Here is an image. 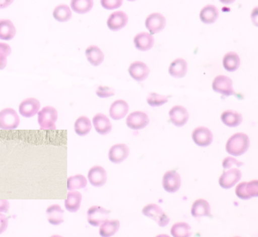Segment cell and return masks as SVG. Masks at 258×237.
<instances>
[{
	"instance_id": "obj_1",
	"label": "cell",
	"mask_w": 258,
	"mask_h": 237,
	"mask_svg": "<svg viewBox=\"0 0 258 237\" xmlns=\"http://www.w3.org/2000/svg\"><path fill=\"white\" fill-rule=\"evenodd\" d=\"M249 137L246 133H235L226 143V151L231 156H241L249 148Z\"/></svg>"
},
{
	"instance_id": "obj_2",
	"label": "cell",
	"mask_w": 258,
	"mask_h": 237,
	"mask_svg": "<svg viewBox=\"0 0 258 237\" xmlns=\"http://www.w3.org/2000/svg\"><path fill=\"white\" fill-rule=\"evenodd\" d=\"M57 111L53 107H45L38 112V123L41 130L56 129Z\"/></svg>"
},
{
	"instance_id": "obj_3",
	"label": "cell",
	"mask_w": 258,
	"mask_h": 237,
	"mask_svg": "<svg viewBox=\"0 0 258 237\" xmlns=\"http://www.w3.org/2000/svg\"><path fill=\"white\" fill-rule=\"evenodd\" d=\"M142 213L145 215V217L153 219L157 223L158 225H160L161 227L169 225V217L157 204H148L145 206L142 210Z\"/></svg>"
},
{
	"instance_id": "obj_4",
	"label": "cell",
	"mask_w": 258,
	"mask_h": 237,
	"mask_svg": "<svg viewBox=\"0 0 258 237\" xmlns=\"http://www.w3.org/2000/svg\"><path fill=\"white\" fill-rule=\"evenodd\" d=\"M20 124V117L15 109H3L0 111V129L13 130L18 127Z\"/></svg>"
},
{
	"instance_id": "obj_5",
	"label": "cell",
	"mask_w": 258,
	"mask_h": 237,
	"mask_svg": "<svg viewBox=\"0 0 258 237\" xmlns=\"http://www.w3.org/2000/svg\"><path fill=\"white\" fill-rule=\"evenodd\" d=\"M236 195L241 200H250L258 196V181L243 182L236 187Z\"/></svg>"
},
{
	"instance_id": "obj_6",
	"label": "cell",
	"mask_w": 258,
	"mask_h": 237,
	"mask_svg": "<svg viewBox=\"0 0 258 237\" xmlns=\"http://www.w3.org/2000/svg\"><path fill=\"white\" fill-rule=\"evenodd\" d=\"M110 211L100 206H93L87 211V220L93 226H99L103 222L108 220Z\"/></svg>"
},
{
	"instance_id": "obj_7",
	"label": "cell",
	"mask_w": 258,
	"mask_h": 237,
	"mask_svg": "<svg viewBox=\"0 0 258 237\" xmlns=\"http://www.w3.org/2000/svg\"><path fill=\"white\" fill-rule=\"evenodd\" d=\"M213 90L215 93L222 94L224 96H232L235 95L232 81L230 77L226 75H218L214 78L213 82Z\"/></svg>"
},
{
	"instance_id": "obj_8",
	"label": "cell",
	"mask_w": 258,
	"mask_h": 237,
	"mask_svg": "<svg viewBox=\"0 0 258 237\" xmlns=\"http://www.w3.org/2000/svg\"><path fill=\"white\" fill-rule=\"evenodd\" d=\"M166 26L165 16L160 13H153L147 16L145 27L151 34H156L163 31Z\"/></svg>"
},
{
	"instance_id": "obj_9",
	"label": "cell",
	"mask_w": 258,
	"mask_h": 237,
	"mask_svg": "<svg viewBox=\"0 0 258 237\" xmlns=\"http://www.w3.org/2000/svg\"><path fill=\"white\" fill-rule=\"evenodd\" d=\"M241 171L238 169H229L224 171L219 178V185L223 189H230L237 185L241 179Z\"/></svg>"
},
{
	"instance_id": "obj_10",
	"label": "cell",
	"mask_w": 258,
	"mask_h": 237,
	"mask_svg": "<svg viewBox=\"0 0 258 237\" xmlns=\"http://www.w3.org/2000/svg\"><path fill=\"white\" fill-rule=\"evenodd\" d=\"M162 186L166 192L174 193L177 192L181 186V178L176 171H168L162 178Z\"/></svg>"
},
{
	"instance_id": "obj_11",
	"label": "cell",
	"mask_w": 258,
	"mask_h": 237,
	"mask_svg": "<svg viewBox=\"0 0 258 237\" xmlns=\"http://www.w3.org/2000/svg\"><path fill=\"white\" fill-rule=\"evenodd\" d=\"M128 23V16L123 11H116L110 14L108 20L107 26L112 32H118L125 28Z\"/></svg>"
},
{
	"instance_id": "obj_12",
	"label": "cell",
	"mask_w": 258,
	"mask_h": 237,
	"mask_svg": "<svg viewBox=\"0 0 258 237\" xmlns=\"http://www.w3.org/2000/svg\"><path fill=\"white\" fill-rule=\"evenodd\" d=\"M150 119L145 113L136 111L131 113L126 118V125L129 128L137 131L145 128L149 125Z\"/></svg>"
},
{
	"instance_id": "obj_13",
	"label": "cell",
	"mask_w": 258,
	"mask_h": 237,
	"mask_svg": "<svg viewBox=\"0 0 258 237\" xmlns=\"http://www.w3.org/2000/svg\"><path fill=\"white\" fill-rule=\"evenodd\" d=\"M192 139L194 142L200 147H207L209 146L214 140L213 133L209 129L201 126L194 130L192 133Z\"/></svg>"
},
{
	"instance_id": "obj_14",
	"label": "cell",
	"mask_w": 258,
	"mask_h": 237,
	"mask_svg": "<svg viewBox=\"0 0 258 237\" xmlns=\"http://www.w3.org/2000/svg\"><path fill=\"white\" fill-rule=\"evenodd\" d=\"M169 120L174 125L180 127L187 123L189 118V114L184 107L175 106L169 110Z\"/></svg>"
},
{
	"instance_id": "obj_15",
	"label": "cell",
	"mask_w": 258,
	"mask_h": 237,
	"mask_svg": "<svg viewBox=\"0 0 258 237\" xmlns=\"http://www.w3.org/2000/svg\"><path fill=\"white\" fill-rule=\"evenodd\" d=\"M129 75L137 82H143L149 76L150 69L147 64L141 61H137L130 64L128 68Z\"/></svg>"
},
{
	"instance_id": "obj_16",
	"label": "cell",
	"mask_w": 258,
	"mask_h": 237,
	"mask_svg": "<svg viewBox=\"0 0 258 237\" xmlns=\"http://www.w3.org/2000/svg\"><path fill=\"white\" fill-rule=\"evenodd\" d=\"M40 101L34 98H28L19 105V113L24 117H32L40 111Z\"/></svg>"
},
{
	"instance_id": "obj_17",
	"label": "cell",
	"mask_w": 258,
	"mask_h": 237,
	"mask_svg": "<svg viewBox=\"0 0 258 237\" xmlns=\"http://www.w3.org/2000/svg\"><path fill=\"white\" fill-rule=\"evenodd\" d=\"M107 172L102 167L95 166L89 170L88 180L94 187H101L107 182Z\"/></svg>"
},
{
	"instance_id": "obj_18",
	"label": "cell",
	"mask_w": 258,
	"mask_h": 237,
	"mask_svg": "<svg viewBox=\"0 0 258 237\" xmlns=\"http://www.w3.org/2000/svg\"><path fill=\"white\" fill-rule=\"evenodd\" d=\"M129 148L125 144L118 143L113 145L109 149V159L114 164H120L121 162L125 161L129 156Z\"/></svg>"
},
{
	"instance_id": "obj_19",
	"label": "cell",
	"mask_w": 258,
	"mask_h": 237,
	"mask_svg": "<svg viewBox=\"0 0 258 237\" xmlns=\"http://www.w3.org/2000/svg\"><path fill=\"white\" fill-rule=\"evenodd\" d=\"M134 45L140 51H148L154 45L153 34L149 32H140L134 38Z\"/></svg>"
},
{
	"instance_id": "obj_20",
	"label": "cell",
	"mask_w": 258,
	"mask_h": 237,
	"mask_svg": "<svg viewBox=\"0 0 258 237\" xmlns=\"http://www.w3.org/2000/svg\"><path fill=\"white\" fill-rule=\"evenodd\" d=\"M93 126L97 133L101 135H106L111 132L112 125L108 117L104 114H97L93 119Z\"/></svg>"
},
{
	"instance_id": "obj_21",
	"label": "cell",
	"mask_w": 258,
	"mask_h": 237,
	"mask_svg": "<svg viewBox=\"0 0 258 237\" xmlns=\"http://www.w3.org/2000/svg\"><path fill=\"white\" fill-rule=\"evenodd\" d=\"M129 106L125 101L117 100L114 101L109 108V116L114 120H120L127 115Z\"/></svg>"
},
{
	"instance_id": "obj_22",
	"label": "cell",
	"mask_w": 258,
	"mask_h": 237,
	"mask_svg": "<svg viewBox=\"0 0 258 237\" xmlns=\"http://www.w3.org/2000/svg\"><path fill=\"white\" fill-rule=\"evenodd\" d=\"M191 215L194 217H212L209 202L206 200H203V199L197 200L194 202L192 208H191Z\"/></svg>"
},
{
	"instance_id": "obj_23",
	"label": "cell",
	"mask_w": 258,
	"mask_h": 237,
	"mask_svg": "<svg viewBox=\"0 0 258 237\" xmlns=\"http://www.w3.org/2000/svg\"><path fill=\"white\" fill-rule=\"evenodd\" d=\"M46 213L48 223L51 225H58L64 222V210L57 204L49 206Z\"/></svg>"
},
{
	"instance_id": "obj_24",
	"label": "cell",
	"mask_w": 258,
	"mask_h": 237,
	"mask_svg": "<svg viewBox=\"0 0 258 237\" xmlns=\"http://www.w3.org/2000/svg\"><path fill=\"white\" fill-rule=\"evenodd\" d=\"M219 17V10L214 5H207L205 8H203L199 18L202 23L206 24H214L217 21Z\"/></svg>"
},
{
	"instance_id": "obj_25",
	"label": "cell",
	"mask_w": 258,
	"mask_h": 237,
	"mask_svg": "<svg viewBox=\"0 0 258 237\" xmlns=\"http://www.w3.org/2000/svg\"><path fill=\"white\" fill-rule=\"evenodd\" d=\"M187 72V63L183 58H177L169 65V73L174 78H183Z\"/></svg>"
},
{
	"instance_id": "obj_26",
	"label": "cell",
	"mask_w": 258,
	"mask_h": 237,
	"mask_svg": "<svg viewBox=\"0 0 258 237\" xmlns=\"http://www.w3.org/2000/svg\"><path fill=\"white\" fill-rule=\"evenodd\" d=\"M85 56L89 63L93 66H98L104 61V54L101 51V48L93 45L86 48Z\"/></svg>"
},
{
	"instance_id": "obj_27",
	"label": "cell",
	"mask_w": 258,
	"mask_h": 237,
	"mask_svg": "<svg viewBox=\"0 0 258 237\" xmlns=\"http://www.w3.org/2000/svg\"><path fill=\"white\" fill-rule=\"evenodd\" d=\"M16 28L9 19H0V40H11L16 37Z\"/></svg>"
},
{
	"instance_id": "obj_28",
	"label": "cell",
	"mask_w": 258,
	"mask_h": 237,
	"mask_svg": "<svg viewBox=\"0 0 258 237\" xmlns=\"http://www.w3.org/2000/svg\"><path fill=\"white\" fill-rule=\"evenodd\" d=\"M82 202V194L78 192L70 191L64 201V208L69 212H77L79 210Z\"/></svg>"
},
{
	"instance_id": "obj_29",
	"label": "cell",
	"mask_w": 258,
	"mask_h": 237,
	"mask_svg": "<svg viewBox=\"0 0 258 237\" xmlns=\"http://www.w3.org/2000/svg\"><path fill=\"white\" fill-rule=\"evenodd\" d=\"M221 120L224 125L229 127H237L240 125L243 121L241 114L233 111V110H226L221 116Z\"/></svg>"
},
{
	"instance_id": "obj_30",
	"label": "cell",
	"mask_w": 258,
	"mask_h": 237,
	"mask_svg": "<svg viewBox=\"0 0 258 237\" xmlns=\"http://www.w3.org/2000/svg\"><path fill=\"white\" fill-rule=\"evenodd\" d=\"M93 0H71L70 8L78 15H85L93 8Z\"/></svg>"
},
{
	"instance_id": "obj_31",
	"label": "cell",
	"mask_w": 258,
	"mask_h": 237,
	"mask_svg": "<svg viewBox=\"0 0 258 237\" xmlns=\"http://www.w3.org/2000/svg\"><path fill=\"white\" fill-rule=\"evenodd\" d=\"M53 18L59 23L69 22L72 18V10L68 5H58L53 11Z\"/></svg>"
},
{
	"instance_id": "obj_32",
	"label": "cell",
	"mask_w": 258,
	"mask_h": 237,
	"mask_svg": "<svg viewBox=\"0 0 258 237\" xmlns=\"http://www.w3.org/2000/svg\"><path fill=\"white\" fill-rule=\"evenodd\" d=\"M223 67L228 72H235L240 65V58L236 52H229L226 54L222 60Z\"/></svg>"
},
{
	"instance_id": "obj_33",
	"label": "cell",
	"mask_w": 258,
	"mask_h": 237,
	"mask_svg": "<svg viewBox=\"0 0 258 237\" xmlns=\"http://www.w3.org/2000/svg\"><path fill=\"white\" fill-rule=\"evenodd\" d=\"M92 129V122L88 117H80L75 123V132L79 136L87 135Z\"/></svg>"
},
{
	"instance_id": "obj_34",
	"label": "cell",
	"mask_w": 258,
	"mask_h": 237,
	"mask_svg": "<svg viewBox=\"0 0 258 237\" xmlns=\"http://www.w3.org/2000/svg\"><path fill=\"white\" fill-rule=\"evenodd\" d=\"M119 221L118 220H106L101 224L99 233L101 236H112L119 229Z\"/></svg>"
},
{
	"instance_id": "obj_35",
	"label": "cell",
	"mask_w": 258,
	"mask_h": 237,
	"mask_svg": "<svg viewBox=\"0 0 258 237\" xmlns=\"http://www.w3.org/2000/svg\"><path fill=\"white\" fill-rule=\"evenodd\" d=\"M170 233L172 236L175 237H187L192 234L191 226L187 223L180 222L172 225Z\"/></svg>"
},
{
	"instance_id": "obj_36",
	"label": "cell",
	"mask_w": 258,
	"mask_h": 237,
	"mask_svg": "<svg viewBox=\"0 0 258 237\" xmlns=\"http://www.w3.org/2000/svg\"><path fill=\"white\" fill-rule=\"evenodd\" d=\"M87 185V179L82 175H76L69 177L68 179V189L69 191L84 189Z\"/></svg>"
},
{
	"instance_id": "obj_37",
	"label": "cell",
	"mask_w": 258,
	"mask_h": 237,
	"mask_svg": "<svg viewBox=\"0 0 258 237\" xmlns=\"http://www.w3.org/2000/svg\"><path fill=\"white\" fill-rule=\"evenodd\" d=\"M146 101H147V103L149 106L153 107V108H156V107H160V106H162V105L167 103L168 102V97L158 94V93H151L147 96Z\"/></svg>"
},
{
	"instance_id": "obj_38",
	"label": "cell",
	"mask_w": 258,
	"mask_h": 237,
	"mask_svg": "<svg viewBox=\"0 0 258 237\" xmlns=\"http://www.w3.org/2000/svg\"><path fill=\"white\" fill-rule=\"evenodd\" d=\"M12 48L8 43L0 42V70L6 68L8 64V57L11 55Z\"/></svg>"
},
{
	"instance_id": "obj_39",
	"label": "cell",
	"mask_w": 258,
	"mask_h": 237,
	"mask_svg": "<svg viewBox=\"0 0 258 237\" xmlns=\"http://www.w3.org/2000/svg\"><path fill=\"white\" fill-rule=\"evenodd\" d=\"M101 5L106 10H115L121 8L123 0H101Z\"/></svg>"
},
{
	"instance_id": "obj_40",
	"label": "cell",
	"mask_w": 258,
	"mask_h": 237,
	"mask_svg": "<svg viewBox=\"0 0 258 237\" xmlns=\"http://www.w3.org/2000/svg\"><path fill=\"white\" fill-rule=\"evenodd\" d=\"M97 96L105 99L109 98L115 94V90L107 86H99L96 90Z\"/></svg>"
},
{
	"instance_id": "obj_41",
	"label": "cell",
	"mask_w": 258,
	"mask_h": 237,
	"mask_svg": "<svg viewBox=\"0 0 258 237\" xmlns=\"http://www.w3.org/2000/svg\"><path fill=\"white\" fill-rule=\"evenodd\" d=\"M244 165L240 161H237L235 157H226L224 161H222V168L224 169H231L233 166L236 167H242Z\"/></svg>"
},
{
	"instance_id": "obj_42",
	"label": "cell",
	"mask_w": 258,
	"mask_h": 237,
	"mask_svg": "<svg viewBox=\"0 0 258 237\" xmlns=\"http://www.w3.org/2000/svg\"><path fill=\"white\" fill-rule=\"evenodd\" d=\"M8 219L3 214L0 213V234L8 229Z\"/></svg>"
},
{
	"instance_id": "obj_43",
	"label": "cell",
	"mask_w": 258,
	"mask_h": 237,
	"mask_svg": "<svg viewBox=\"0 0 258 237\" xmlns=\"http://www.w3.org/2000/svg\"><path fill=\"white\" fill-rule=\"evenodd\" d=\"M10 208L9 201L7 200H0V212H8Z\"/></svg>"
},
{
	"instance_id": "obj_44",
	"label": "cell",
	"mask_w": 258,
	"mask_h": 237,
	"mask_svg": "<svg viewBox=\"0 0 258 237\" xmlns=\"http://www.w3.org/2000/svg\"><path fill=\"white\" fill-rule=\"evenodd\" d=\"M15 0H0V9H5L10 7Z\"/></svg>"
},
{
	"instance_id": "obj_45",
	"label": "cell",
	"mask_w": 258,
	"mask_h": 237,
	"mask_svg": "<svg viewBox=\"0 0 258 237\" xmlns=\"http://www.w3.org/2000/svg\"><path fill=\"white\" fill-rule=\"evenodd\" d=\"M221 3L224 5H230L234 3L236 0H219Z\"/></svg>"
},
{
	"instance_id": "obj_46",
	"label": "cell",
	"mask_w": 258,
	"mask_h": 237,
	"mask_svg": "<svg viewBox=\"0 0 258 237\" xmlns=\"http://www.w3.org/2000/svg\"><path fill=\"white\" fill-rule=\"evenodd\" d=\"M129 2H135V1H137V0H127Z\"/></svg>"
}]
</instances>
